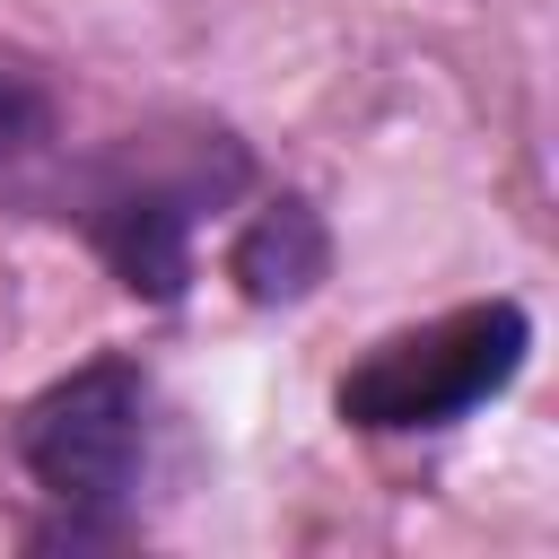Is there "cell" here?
<instances>
[{"label": "cell", "instance_id": "cell-1", "mask_svg": "<svg viewBox=\"0 0 559 559\" xmlns=\"http://www.w3.org/2000/svg\"><path fill=\"white\" fill-rule=\"evenodd\" d=\"M17 463L52 524L35 542H114L148 463V367L105 349L17 411Z\"/></svg>", "mask_w": 559, "mask_h": 559}, {"label": "cell", "instance_id": "cell-2", "mask_svg": "<svg viewBox=\"0 0 559 559\" xmlns=\"http://www.w3.org/2000/svg\"><path fill=\"white\" fill-rule=\"evenodd\" d=\"M533 358V314L515 297H480L454 306L437 323H411L393 341H376L341 384L332 411L367 437H419V428H454L480 402H498Z\"/></svg>", "mask_w": 559, "mask_h": 559}, {"label": "cell", "instance_id": "cell-3", "mask_svg": "<svg viewBox=\"0 0 559 559\" xmlns=\"http://www.w3.org/2000/svg\"><path fill=\"white\" fill-rule=\"evenodd\" d=\"M245 183V148L227 131H210V148H192L183 166L166 157H140L122 148L87 192H79V227L87 245L105 253V271L148 297V306H175L192 288V227L210 218V201H227Z\"/></svg>", "mask_w": 559, "mask_h": 559}, {"label": "cell", "instance_id": "cell-4", "mask_svg": "<svg viewBox=\"0 0 559 559\" xmlns=\"http://www.w3.org/2000/svg\"><path fill=\"white\" fill-rule=\"evenodd\" d=\"M227 280H236L245 306H306L332 280V227H323V210L306 192L262 201L236 227V245H227Z\"/></svg>", "mask_w": 559, "mask_h": 559}, {"label": "cell", "instance_id": "cell-5", "mask_svg": "<svg viewBox=\"0 0 559 559\" xmlns=\"http://www.w3.org/2000/svg\"><path fill=\"white\" fill-rule=\"evenodd\" d=\"M44 140H52V96H44L35 79L0 70V175H9V166H26Z\"/></svg>", "mask_w": 559, "mask_h": 559}]
</instances>
